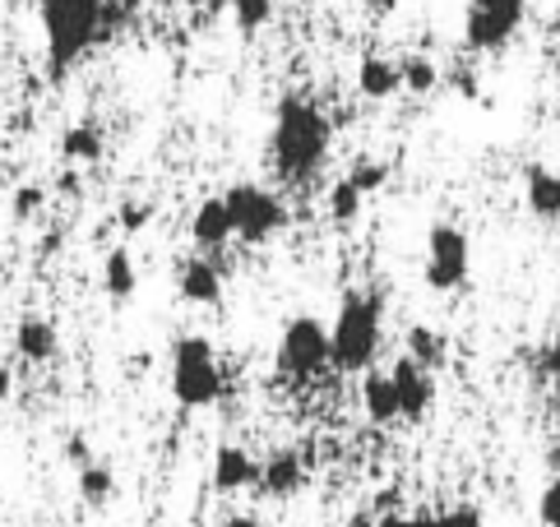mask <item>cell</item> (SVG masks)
<instances>
[{
    "label": "cell",
    "instance_id": "d4e9b609",
    "mask_svg": "<svg viewBox=\"0 0 560 527\" xmlns=\"http://www.w3.org/2000/svg\"><path fill=\"white\" fill-rule=\"evenodd\" d=\"M228 5H232L236 24H242L246 33L265 28V24H269V14H273V0H228Z\"/></svg>",
    "mask_w": 560,
    "mask_h": 527
},
{
    "label": "cell",
    "instance_id": "f35d334b",
    "mask_svg": "<svg viewBox=\"0 0 560 527\" xmlns=\"http://www.w3.org/2000/svg\"><path fill=\"white\" fill-rule=\"evenodd\" d=\"M195 527H199V523H195Z\"/></svg>",
    "mask_w": 560,
    "mask_h": 527
},
{
    "label": "cell",
    "instance_id": "7c38bea8",
    "mask_svg": "<svg viewBox=\"0 0 560 527\" xmlns=\"http://www.w3.org/2000/svg\"><path fill=\"white\" fill-rule=\"evenodd\" d=\"M255 477H259V462L242 449V444H218V454H213V491L218 495L250 491Z\"/></svg>",
    "mask_w": 560,
    "mask_h": 527
},
{
    "label": "cell",
    "instance_id": "8d00e7d4",
    "mask_svg": "<svg viewBox=\"0 0 560 527\" xmlns=\"http://www.w3.org/2000/svg\"><path fill=\"white\" fill-rule=\"evenodd\" d=\"M371 10H380V14H394V10H398V0H371Z\"/></svg>",
    "mask_w": 560,
    "mask_h": 527
},
{
    "label": "cell",
    "instance_id": "f1b7e54d",
    "mask_svg": "<svg viewBox=\"0 0 560 527\" xmlns=\"http://www.w3.org/2000/svg\"><path fill=\"white\" fill-rule=\"evenodd\" d=\"M537 518H542V527H560V477L542 491V500H537Z\"/></svg>",
    "mask_w": 560,
    "mask_h": 527
},
{
    "label": "cell",
    "instance_id": "5bb4252c",
    "mask_svg": "<svg viewBox=\"0 0 560 527\" xmlns=\"http://www.w3.org/2000/svg\"><path fill=\"white\" fill-rule=\"evenodd\" d=\"M398 89H404V79H398V60L362 56V66H357V93H362L366 103H389Z\"/></svg>",
    "mask_w": 560,
    "mask_h": 527
},
{
    "label": "cell",
    "instance_id": "7402d4cb",
    "mask_svg": "<svg viewBox=\"0 0 560 527\" xmlns=\"http://www.w3.org/2000/svg\"><path fill=\"white\" fill-rule=\"evenodd\" d=\"M398 79H404V89L412 97H427L440 84V70H435L431 56H408V60H398Z\"/></svg>",
    "mask_w": 560,
    "mask_h": 527
},
{
    "label": "cell",
    "instance_id": "cb8c5ba5",
    "mask_svg": "<svg viewBox=\"0 0 560 527\" xmlns=\"http://www.w3.org/2000/svg\"><path fill=\"white\" fill-rule=\"evenodd\" d=\"M329 218L338 222V227H348V222L362 218V195H357L348 180H334L329 186Z\"/></svg>",
    "mask_w": 560,
    "mask_h": 527
},
{
    "label": "cell",
    "instance_id": "484cf974",
    "mask_svg": "<svg viewBox=\"0 0 560 527\" xmlns=\"http://www.w3.org/2000/svg\"><path fill=\"white\" fill-rule=\"evenodd\" d=\"M149 222H153V204H149V199H126V204L116 209V227L130 232V236H135V232H144Z\"/></svg>",
    "mask_w": 560,
    "mask_h": 527
},
{
    "label": "cell",
    "instance_id": "6da1fadb",
    "mask_svg": "<svg viewBox=\"0 0 560 527\" xmlns=\"http://www.w3.org/2000/svg\"><path fill=\"white\" fill-rule=\"evenodd\" d=\"M329 144H334V126L325 120V112L315 107V97L288 93L283 103H278L273 134H269L278 176L292 180V186H302V180H311L319 167H325Z\"/></svg>",
    "mask_w": 560,
    "mask_h": 527
},
{
    "label": "cell",
    "instance_id": "ac0fdd59",
    "mask_svg": "<svg viewBox=\"0 0 560 527\" xmlns=\"http://www.w3.org/2000/svg\"><path fill=\"white\" fill-rule=\"evenodd\" d=\"M362 408H366V417L375 425L398 421V394H394V379L389 375L366 371V379H362Z\"/></svg>",
    "mask_w": 560,
    "mask_h": 527
},
{
    "label": "cell",
    "instance_id": "e575fe53",
    "mask_svg": "<svg viewBox=\"0 0 560 527\" xmlns=\"http://www.w3.org/2000/svg\"><path fill=\"white\" fill-rule=\"evenodd\" d=\"M79 190H84V186H79V176H74V172H66V176H61V195H70V199H74Z\"/></svg>",
    "mask_w": 560,
    "mask_h": 527
},
{
    "label": "cell",
    "instance_id": "3957f363",
    "mask_svg": "<svg viewBox=\"0 0 560 527\" xmlns=\"http://www.w3.org/2000/svg\"><path fill=\"white\" fill-rule=\"evenodd\" d=\"M103 14H107V0H43L47 60L56 79L103 37Z\"/></svg>",
    "mask_w": 560,
    "mask_h": 527
},
{
    "label": "cell",
    "instance_id": "f546056e",
    "mask_svg": "<svg viewBox=\"0 0 560 527\" xmlns=\"http://www.w3.org/2000/svg\"><path fill=\"white\" fill-rule=\"evenodd\" d=\"M542 371H547V379L560 389V324H556V338L547 342V352H542Z\"/></svg>",
    "mask_w": 560,
    "mask_h": 527
},
{
    "label": "cell",
    "instance_id": "277c9868",
    "mask_svg": "<svg viewBox=\"0 0 560 527\" xmlns=\"http://www.w3.org/2000/svg\"><path fill=\"white\" fill-rule=\"evenodd\" d=\"M172 398L186 412L213 408L223 398V371H218V352L205 333H182L172 342Z\"/></svg>",
    "mask_w": 560,
    "mask_h": 527
},
{
    "label": "cell",
    "instance_id": "4dcf8cb0",
    "mask_svg": "<svg viewBox=\"0 0 560 527\" xmlns=\"http://www.w3.org/2000/svg\"><path fill=\"white\" fill-rule=\"evenodd\" d=\"M66 458L74 462V468H89V462H93L89 440H84V435H70V440H66Z\"/></svg>",
    "mask_w": 560,
    "mask_h": 527
},
{
    "label": "cell",
    "instance_id": "d6986e66",
    "mask_svg": "<svg viewBox=\"0 0 560 527\" xmlns=\"http://www.w3.org/2000/svg\"><path fill=\"white\" fill-rule=\"evenodd\" d=\"M103 149H107V139H103V130H97L93 120H79V126H70L61 134V157L66 162H97Z\"/></svg>",
    "mask_w": 560,
    "mask_h": 527
},
{
    "label": "cell",
    "instance_id": "4fadbf2b",
    "mask_svg": "<svg viewBox=\"0 0 560 527\" xmlns=\"http://www.w3.org/2000/svg\"><path fill=\"white\" fill-rule=\"evenodd\" d=\"M56 348H61V338H56V324L47 319V315H24L14 324V352L24 356V361H51L56 356Z\"/></svg>",
    "mask_w": 560,
    "mask_h": 527
},
{
    "label": "cell",
    "instance_id": "4316f807",
    "mask_svg": "<svg viewBox=\"0 0 560 527\" xmlns=\"http://www.w3.org/2000/svg\"><path fill=\"white\" fill-rule=\"evenodd\" d=\"M43 204H47V190H43V186H19V190L10 195V213H14L19 222L37 218V213H43Z\"/></svg>",
    "mask_w": 560,
    "mask_h": 527
},
{
    "label": "cell",
    "instance_id": "83f0119b",
    "mask_svg": "<svg viewBox=\"0 0 560 527\" xmlns=\"http://www.w3.org/2000/svg\"><path fill=\"white\" fill-rule=\"evenodd\" d=\"M435 518H440V527H482V510H477V504H454V510L435 514Z\"/></svg>",
    "mask_w": 560,
    "mask_h": 527
},
{
    "label": "cell",
    "instance_id": "2e32d148",
    "mask_svg": "<svg viewBox=\"0 0 560 527\" xmlns=\"http://www.w3.org/2000/svg\"><path fill=\"white\" fill-rule=\"evenodd\" d=\"M103 292L116 301V306H126V301L139 292V269H135V255L126 246L107 250V259H103Z\"/></svg>",
    "mask_w": 560,
    "mask_h": 527
},
{
    "label": "cell",
    "instance_id": "74e56055",
    "mask_svg": "<svg viewBox=\"0 0 560 527\" xmlns=\"http://www.w3.org/2000/svg\"><path fill=\"white\" fill-rule=\"evenodd\" d=\"M551 33H556V37H560V10H556V19H551Z\"/></svg>",
    "mask_w": 560,
    "mask_h": 527
},
{
    "label": "cell",
    "instance_id": "603a6c76",
    "mask_svg": "<svg viewBox=\"0 0 560 527\" xmlns=\"http://www.w3.org/2000/svg\"><path fill=\"white\" fill-rule=\"evenodd\" d=\"M348 186L357 190V195H375V190H385V180H389V162H380V157H357L352 167H348Z\"/></svg>",
    "mask_w": 560,
    "mask_h": 527
},
{
    "label": "cell",
    "instance_id": "1f68e13d",
    "mask_svg": "<svg viewBox=\"0 0 560 527\" xmlns=\"http://www.w3.org/2000/svg\"><path fill=\"white\" fill-rule=\"evenodd\" d=\"M380 527H440V518L435 514H394V518H385Z\"/></svg>",
    "mask_w": 560,
    "mask_h": 527
},
{
    "label": "cell",
    "instance_id": "ffe728a7",
    "mask_svg": "<svg viewBox=\"0 0 560 527\" xmlns=\"http://www.w3.org/2000/svg\"><path fill=\"white\" fill-rule=\"evenodd\" d=\"M116 495V472L107 468V462H89V468H79V500L89 504V510H103V504H112Z\"/></svg>",
    "mask_w": 560,
    "mask_h": 527
},
{
    "label": "cell",
    "instance_id": "d6a6232c",
    "mask_svg": "<svg viewBox=\"0 0 560 527\" xmlns=\"http://www.w3.org/2000/svg\"><path fill=\"white\" fill-rule=\"evenodd\" d=\"M223 527H265V523H259L255 514H228V523Z\"/></svg>",
    "mask_w": 560,
    "mask_h": 527
},
{
    "label": "cell",
    "instance_id": "d590c367",
    "mask_svg": "<svg viewBox=\"0 0 560 527\" xmlns=\"http://www.w3.org/2000/svg\"><path fill=\"white\" fill-rule=\"evenodd\" d=\"M343 527H375V518H371V514H352Z\"/></svg>",
    "mask_w": 560,
    "mask_h": 527
},
{
    "label": "cell",
    "instance_id": "8992f818",
    "mask_svg": "<svg viewBox=\"0 0 560 527\" xmlns=\"http://www.w3.org/2000/svg\"><path fill=\"white\" fill-rule=\"evenodd\" d=\"M228 204V218H232V236L250 241V246H259V241H273L278 232L288 227V204L269 190L259 186H232L223 195Z\"/></svg>",
    "mask_w": 560,
    "mask_h": 527
},
{
    "label": "cell",
    "instance_id": "ba28073f",
    "mask_svg": "<svg viewBox=\"0 0 560 527\" xmlns=\"http://www.w3.org/2000/svg\"><path fill=\"white\" fill-rule=\"evenodd\" d=\"M528 0H468L464 14V43L472 51H500L524 24Z\"/></svg>",
    "mask_w": 560,
    "mask_h": 527
},
{
    "label": "cell",
    "instance_id": "836d02e7",
    "mask_svg": "<svg viewBox=\"0 0 560 527\" xmlns=\"http://www.w3.org/2000/svg\"><path fill=\"white\" fill-rule=\"evenodd\" d=\"M10 389H14V375H10V366H5V361H0V402L10 398Z\"/></svg>",
    "mask_w": 560,
    "mask_h": 527
},
{
    "label": "cell",
    "instance_id": "9a60e30c",
    "mask_svg": "<svg viewBox=\"0 0 560 527\" xmlns=\"http://www.w3.org/2000/svg\"><path fill=\"white\" fill-rule=\"evenodd\" d=\"M190 236H195V246H205V250L228 246L232 241V218H228L223 199H205V204L190 213Z\"/></svg>",
    "mask_w": 560,
    "mask_h": 527
},
{
    "label": "cell",
    "instance_id": "e0dca14e",
    "mask_svg": "<svg viewBox=\"0 0 560 527\" xmlns=\"http://www.w3.org/2000/svg\"><path fill=\"white\" fill-rule=\"evenodd\" d=\"M524 190H528V209L537 218H560V172L551 167H528L524 172Z\"/></svg>",
    "mask_w": 560,
    "mask_h": 527
},
{
    "label": "cell",
    "instance_id": "7a4b0ae2",
    "mask_svg": "<svg viewBox=\"0 0 560 527\" xmlns=\"http://www.w3.org/2000/svg\"><path fill=\"white\" fill-rule=\"evenodd\" d=\"M380 319L385 296L380 292H348L329 324V366L343 375H366L380 352Z\"/></svg>",
    "mask_w": 560,
    "mask_h": 527
},
{
    "label": "cell",
    "instance_id": "30bf717a",
    "mask_svg": "<svg viewBox=\"0 0 560 527\" xmlns=\"http://www.w3.org/2000/svg\"><path fill=\"white\" fill-rule=\"evenodd\" d=\"M306 485V458L296 449H278L259 462V477H255V491L269 495V500H288Z\"/></svg>",
    "mask_w": 560,
    "mask_h": 527
},
{
    "label": "cell",
    "instance_id": "5b68a950",
    "mask_svg": "<svg viewBox=\"0 0 560 527\" xmlns=\"http://www.w3.org/2000/svg\"><path fill=\"white\" fill-rule=\"evenodd\" d=\"M278 375L292 384H306L329 371V329L315 315H292L278 338Z\"/></svg>",
    "mask_w": 560,
    "mask_h": 527
},
{
    "label": "cell",
    "instance_id": "8fae6325",
    "mask_svg": "<svg viewBox=\"0 0 560 527\" xmlns=\"http://www.w3.org/2000/svg\"><path fill=\"white\" fill-rule=\"evenodd\" d=\"M176 296L190 301V306H218L223 301V273L205 255H186L182 269H176Z\"/></svg>",
    "mask_w": 560,
    "mask_h": 527
},
{
    "label": "cell",
    "instance_id": "44dd1931",
    "mask_svg": "<svg viewBox=\"0 0 560 527\" xmlns=\"http://www.w3.org/2000/svg\"><path fill=\"white\" fill-rule=\"evenodd\" d=\"M445 338H440L431 324H412L408 329V356L417 361L422 371H435V366H445Z\"/></svg>",
    "mask_w": 560,
    "mask_h": 527
},
{
    "label": "cell",
    "instance_id": "9c48e42d",
    "mask_svg": "<svg viewBox=\"0 0 560 527\" xmlns=\"http://www.w3.org/2000/svg\"><path fill=\"white\" fill-rule=\"evenodd\" d=\"M389 379H394V394H398V417H404V421H422L431 412V402H435L431 371H422L412 356H398Z\"/></svg>",
    "mask_w": 560,
    "mask_h": 527
},
{
    "label": "cell",
    "instance_id": "52a82bcc",
    "mask_svg": "<svg viewBox=\"0 0 560 527\" xmlns=\"http://www.w3.org/2000/svg\"><path fill=\"white\" fill-rule=\"evenodd\" d=\"M472 269V246L468 232L454 222H435L427 232V288L431 292H458Z\"/></svg>",
    "mask_w": 560,
    "mask_h": 527
}]
</instances>
